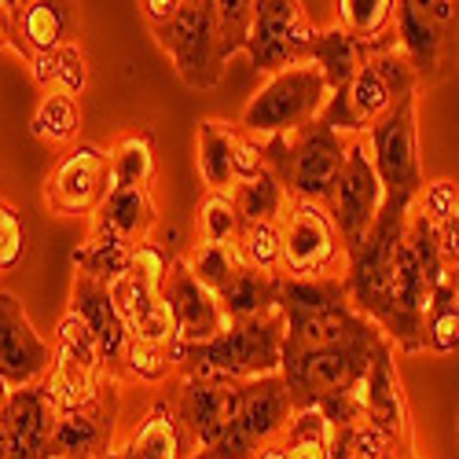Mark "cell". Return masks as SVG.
<instances>
[{"instance_id":"6da1fadb","label":"cell","mask_w":459,"mask_h":459,"mask_svg":"<svg viewBox=\"0 0 459 459\" xmlns=\"http://www.w3.org/2000/svg\"><path fill=\"white\" fill-rule=\"evenodd\" d=\"M408 217L382 210L368 239L350 254L346 287L360 316H368L394 342L397 353H427L423 327L430 309V287L408 247Z\"/></svg>"},{"instance_id":"7a4b0ae2","label":"cell","mask_w":459,"mask_h":459,"mask_svg":"<svg viewBox=\"0 0 459 459\" xmlns=\"http://www.w3.org/2000/svg\"><path fill=\"white\" fill-rule=\"evenodd\" d=\"M386 346H394V342L378 327H368L360 338L342 342V346L283 357L280 375L290 390L294 408L298 411L316 408L327 419V427L360 423L364 419V408H360L364 378H368L375 357Z\"/></svg>"},{"instance_id":"3957f363","label":"cell","mask_w":459,"mask_h":459,"mask_svg":"<svg viewBox=\"0 0 459 459\" xmlns=\"http://www.w3.org/2000/svg\"><path fill=\"white\" fill-rule=\"evenodd\" d=\"M283 334L287 320L283 313H269L257 320H228V327L203 346H173V364L177 375L184 378H264V375H280L283 368Z\"/></svg>"},{"instance_id":"277c9868","label":"cell","mask_w":459,"mask_h":459,"mask_svg":"<svg viewBox=\"0 0 459 459\" xmlns=\"http://www.w3.org/2000/svg\"><path fill=\"white\" fill-rule=\"evenodd\" d=\"M280 313L287 320L283 334V357L342 346V342L360 338L375 327L360 316L350 301L346 276H324V280H283L280 290Z\"/></svg>"},{"instance_id":"5b68a950","label":"cell","mask_w":459,"mask_h":459,"mask_svg":"<svg viewBox=\"0 0 459 459\" xmlns=\"http://www.w3.org/2000/svg\"><path fill=\"white\" fill-rule=\"evenodd\" d=\"M350 140L353 136H342L324 118H316L290 136L264 140V162H269V169L276 173L290 199L327 206L342 177V166H346Z\"/></svg>"},{"instance_id":"8992f818","label":"cell","mask_w":459,"mask_h":459,"mask_svg":"<svg viewBox=\"0 0 459 459\" xmlns=\"http://www.w3.org/2000/svg\"><path fill=\"white\" fill-rule=\"evenodd\" d=\"M419 92L423 89H419V78H415L408 56L401 48H394V52L368 59L357 70L353 82L331 92L320 118L342 136H368L401 100L419 96Z\"/></svg>"},{"instance_id":"52a82bcc","label":"cell","mask_w":459,"mask_h":459,"mask_svg":"<svg viewBox=\"0 0 459 459\" xmlns=\"http://www.w3.org/2000/svg\"><path fill=\"white\" fill-rule=\"evenodd\" d=\"M177 257L180 254H173L155 236L143 247H136L129 273L118 283H110V298L118 305V316L126 320L129 334L140 342H155V346H169V350L177 346V324H173L162 287Z\"/></svg>"},{"instance_id":"ba28073f","label":"cell","mask_w":459,"mask_h":459,"mask_svg":"<svg viewBox=\"0 0 459 459\" xmlns=\"http://www.w3.org/2000/svg\"><path fill=\"white\" fill-rule=\"evenodd\" d=\"M327 100H331V89H327L316 63H301V66L280 70L243 107L239 129L257 136V140L290 136L301 126L316 122L324 114V107H327Z\"/></svg>"},{"instance_id":"9c48e42d","label":"cell","mask_w":459,"mask_h":459,"mask_svg":"<svg viewBox=\"0 0 459 459\" xmlns=\"http://www.w3.org/2000/svg\"><path fill=\"white\" fill-rule=\"evenodd\" d=\"M419 96L401 100L386 118L368 133L371 162L382 180V210L411 213L419 191L427 187L423 159H419V118H415Z\"/></svg>"},{"instance_id":"30bf717a","label":"cell","mask_w":459,"mask_h":459,"mask_svg":"<svg viewBox=\"0 0 459 459\" xmlns=\"http://www.w3.org/2000/svg\"><path fill=\"white\" fill-rule=\"evenodd\" d=\"M397 37L419 89L448 82L459 66V4L455 0H397Z\"/></svg>"},{"instance_id":"8fae6325","label":"cell","mask_w":459,"mask_h":459,"mask_svg":"<svg viewBox=\"0 0 459 459\" xmlns=\"http://www.w3.org/2000/svg\"><path fill=\"white\" fill-rule=\"evenodd\" d=\"M294 415H298V408L290 401L283 375L250 378V382H243V404H239L236 423L221 434L217 445H210L195 459H250L264 445L280 441L287 434V427L294 423Z\"/></svg>"},{"instance_id":"7c38bea8","label":"cell","mask_w":459,"mask_h":459,"mask_svg":"<svg viewBox=\"0 0 459 459\" xmlns=\"http://www.w3.org/2000/svg\"><path fill=\"white\" fill-rule=\"evenodd\" d=\"M283 236V280H324V276H346V243H342L331 213L316 203L290 199L280 217Z\"/></svg>"},{"instance_id":"4fadbf2b","label":"cell","mask_w":459,"mask_h":459,"mask_svg":"<svg viewBox=\"0 0 459 459\" xmlns=\"http://www.w3.org/2000/svg\"><path fill=\"white\" fill-rule=\"evenodd\" d=\"M159 45L169 52L180 82L195 92H210L224 78V41L217 22V0H184L180 15L169 33L159 37Z\"/></svg>"},{"instance_id":"5bb4252c","label":"cell","mask_w":459,"mask_h":459,"mask_svg":"<svg viewBox=\"0 0 459 459\" xmlns=\"http://www.w3.org/2000/svg\"><path fill=\"white\" fill-rule=\"evenodd\" d=\"M110 191V147L78 140L56 159L45 180V206L56 217H92Z\"/></svg>"},{"instance_id":"9a60e30c","label":"cell","mask_w":459,"mask_h":459,"mask_svg":"<svg viewBox=\"0 0 459 459\" xmlns=\"http://www.w3.org/2000/svg\"><path fill=\"white\" fill-rule=\"evenodd\" d=\"M324 210L331 213L342 243H346V254H353L375 228V221L382 213V180H378L375 162H371L368 136L350 140L346 166H342V177H338Z\"/></svg>"},{"instance_id":"2e32d148","label":"cell","mask_w":459,"mask_h":459,"mask_svg":"<svg viewBox=\"0 0 459 459\" xmlns=\"http://www.w3.org/2000/svg\"><path fill=\"white\" fill-rule=\"evenodd\" d=\"M316 37V26L309 22V12L298 0H257V19L247 41V56L254 70L280 74L290 66L309 63V45Z\"/></svg>"},{"instance_id":"e0dca14e","label":"cell","mask_w":459,"mask_h":459,"mask_svg":"<svg viewBox=\"0 0 459 459\" xmlns=\"http://www.w3.org/2000/svg\"><path fill=\"white\" fill-rule=\"evenodd\" d=\"M159 390H166L173 397V404L184 419L191 441L199 445V452H206L210 445L221 441V434L236 423L239 404H243V382L221 378V375H210V378L173 375Z\"/></svg>"},{"instance_id":"ac0fdd59","label":"cell","mask_w":459,"mask_h":459,"mask_svg":"<svg viewBox=\"0 0 459 459\" xmlns=\"http://www.w3.org/2000/svg\"><path fill=\"white\" fill-rule=\"evenodd\" d=\"M118 415H122V382H107L92 401L63 408L48 459H107L118 448L114 445Z\"/></svg>"},{"instance_id":"d6986e66","label":"cell","mask_w":459,"mask_h":459,"mask_svg":"<svg viewBox=\"0 0 459 459\" xmlns=\"http://www.w3.org/2000/svg\"><path fill=\"white\" fill-rule=\"evenodd\" d=\"M360 408H364L368 423H375L382 434H386L404 459H423L419 455V445H415L411 404H408L404 382L397 371V350L394 346H386L375 357V364L364 378V390H360Z\"/></svg>"},{"instance_id":"ffe728a7","label":"cell","mask_w":459,"mask_h":459,"mask_svg":"<svg viewBox=\"0 0 459 459\" xmlns=\"http://www.w3.org/2000/svg\"><path fill=\"white\" fill-rule=\"evenodd\" d=\"M56 346L33 331L22 301L8 290H0V375L12 390L37 386L52 375Z\"/></svg>"},{"instance_id":"44dd1931","label":"cell","mask_w":459,"mask_h":459,"mask_svg":"<svg viewBox=\"0 0 459 459\" xmlns=\"http://www.w3.org/2000/svg\"><path fill=\"white\" fill-rule=\"evenodd\" d=\"M59 423V404L45 382L12 390L4 423H0V459H48L52 434Z\"/></svg>"},{"instance_id":"7402d4cb","label":"cell","mask_w":459,"mask_h":459,"mask_svg":"<svg viewBox=\"0 0 459 459\" xmlns=\"http://www.w3.org/2000/svg\"><path fill=\"white\" fill-rule=\"evenodd\" d=\"M162 294L169 301V313H173V324H177V346H203V342H213L228 327L221 298L213 290H206L195 276L187 273L184 257L173 261Z\"/></svg>"},{"instance_id":"603a6c76","label":"cell","mask_w":459,"mask_h":459,"mask_svg":"<svg viewBox=\"0 0 459 459\" xmlns=\"http://www.w3.org/2000/svg\"><path fill=\"white\" fill-rule=\"evenodd\" d=\"M70 309L82 313V320L89 324L96 346H100V357H103V371L114 382H122V368H126V353H129L133 334H129L126 320L118 316V305H114V298H110V287H103V283H96L82 273H74Z\"/></svg>"},{"instance_id":"cb8c5ba5","label":"cell","mask_w":459,"mask_h":459,"mask_svg":"<svg viewBox=\"0 0 459 459\" xmlns=\"http://www.w3.org/2000/svg\"><path fill=\"white\" fill-rule=\"evenodd\" d=\"M74 41V4L66 0H8V48L26 63Z\"/></svg>"},{"instance_id":"d4e9b609","label":"cell","mask_w":459,"mask_h":459,"mask_svg":"<svg viewBox=\"0 0 459 459\" xmlns=\"http://www.w3.org/2000/svg\"><path fill=\"white\" fill-rule=\"evenodd\" d=\"M199 445L191 441L184 419L166 390L151 401V408L140 415L133 434L110 452V459H195Z\"/></svg>"},{"instance_id":"484cf974","label":"cell","mask_w":459,"mask_h":459,"mask_svg":"<svg viewBox=\"0 0 459 459\" xmlns=\"http://www.w3.org/2000/svg\"><path fill=\"white\" fill-rule=\"evenodd\" d=\"M89 221H92L89 224L92 232H107L129 247H143L147 239H155L162 228L151 187H114L107 203Z\"/></svg>"},{"instance_id":"4316f807","label":"cell","mask_w":459,"mask_h":459,"mask_svg":"<svg viewBox=\"0 0 459 459\" xmlns=\"http://www.w3.org/2000/svg\"><path fill=\"white\" fill-rule=\"evenodd\" d=\"M397 45H371V41H360V37H353L350 30H342V26H327V30H316L313 37V45H309V63L320 66L324 74V82L331 92H338L346 82L357 78V70L382 56V52H394Z\"/></svg>"},{"instance_id":"83f0119b","label":"cell","mask_w":459,"mask_h":459,"mask_svg":"<svg viewBox=\"0 0 459 459\" xmlns=\"http://www.w3.org/2000/svg\"><path fill=\"white\" fill-rule=\"evenodd\" d=\"M236 133L239 126L203 118L195 126V147H199V173L203 184L217 195H232L239 187V169H236Z\"/></svg>"},{"instance_id":"f1b7e54d","label":"cell","mask_w":459,"mask_h":459,"mask_svg":"<svg viewBox=\"0 0 459 459\" xmlns=\"http://www.w3.org/2000/svg\"><path fill=\"white\" fill-rule=\"evenodd\" d=\"M280 290H283V276H269L243 264L217 298L228 320H257L280 309Z\"/></svg>"},{"instance_id":"f546056e","label":"cell","mask_w":459,"mask_h":459,"mask_svg":"<svg viewBox=\"0 0 459 459\" xmlns=\"http://www.w3.org/2000/svg\"><path fill=\"white\" fill-rule=\"evenodd\" d=\"M133 254H136V247L114 239L107 232H92V228H89V236L74 247L70 261H74V273H82V276L110 287V283H118L129 273Z\"/></svg>"},{"instance_id":"4dcf8cb0","label":"cell","mask_w":459,"mask_h":459,"mask_svg":"<svg viewBox=\"0 0 459 459\" xmlns=\"http://www.w3.org/2000/svg\"><path fill=\"white\" fill-rule=\"evenodd\" d=\"M334 26L350 30L360 41L371 45H397V0H338L334 4Z\"/></svg>"},{"instance_id":"1f68e13d","label":"cell","mask_w":459,"mask_h":459,"mask_svg":"<svg viewBox=\"0 0 459 459\" xmlns=\"http://www.w3.org/2000/svg\"><path fill=\"white\" fill-rule=\"evenodd\" d=\"M110 177H114V187H151V180L159 177L155 136H151V129H129L114 140Z\"/></svg>"},{"instance_id":"d6a6232c","label":"cell","mask_w":459,"mask_h":459,"mask_svg":"<svg viewBox=\"0 0 459 459\" xmlns=\"http://www.w3.org/2000/svg\"><path fill=\"white\" fill-rule=\"evenodd\" d=\"M30 133L45 143L56 147H74L82 140V103L78 96L48 89L41 92V103H37L33 118H30Z\"/></svg>"},{"instance_id":"836d02e7","label":"cell","mask_w":459,"mask_h":459,"mask_svg":"<svg viewBox=\"0 0 459 459\" xmlns=\"http://www.w3.org/2000/svg\"><path fill=\"white\" fill-rule=\"evenodd\" d=\"M30 66V78L41 85V92L48 89H59V92H70V96H82L89 89V59L82 52L78 41H70L41 59L26 63Z\"/></svg>"},{"instance_id":"e575fe53","label":"cell","mask_w":459,"mask_h":459,"mask_svg":"<svg viewBox=\"0 0 459 459\" xmlns=\"http://www.w3.org/2000/svg\"><path fill=\"white\" fill-rule=\"evenodd\" d=\"M180 257L187 264V273L195 276L206 290H213V294H221L228 287V280L243 269V257H239L236 243H199L195 239Z\"/></svg>"},{"instance_id":"d590c367","label":"cell","mask_w":459,"mask_h":459,"mask_svg":"<svg viewBox=\"0 0 459 459\" xmlns=\"http://www.w3.org/2000/svg\"><path fill=\"white\" fill-rule=\"evenodd\" d=\"M236 210L243 217V224H264V221H280L290 195L283 191V184L276 180L273 169H264L250 180H239V187L232 191Z\"/></svg>"},{"instance_id":"8d00e7d4","label":"cell","mask_w":459,"mask_h":459,"mask_svg":"<svg viewBox=\"0 0 459 459\" xmlns=\"http://www.w3.org/2000/svg\"><path fill=\"white\" fill-rule=\"evenodd\" d=\"M427 353H455L459 350V280H448L430 294L427 327H423Z\"/></svg>"},{"instance_id":"74e56055","label":"cell","mask_w":459,"mask_h":459,"mask_svg":"<svg viewBox=\"0 0 459 459\" xmlns=\"http://www.w3.org/2000/svg\"><path fill=\"white\" fill-rule=\"evenodd\" d=\"M177 375L173 364V350L169 346H155V342H129L126 353V368H122V386H166V382Z\"/></svg>"},{"instance_id":"f35d334b","label":"cell","mask_w":459,"mask_h":459,"mask_svg":"<svg viewBox=\"0 0 459 459\" xmlns=\"http://www.w3.org/2000/svg\"><path fill=\"white\" fill-rule=\"evenodd\" d=\"M243 264L257 273L280 276L283 269V236H280V221H264V224H243V232L236 239Z\"/></svg>"},{"instance_id":"ab89813d","label":"cell","mask_w":459,"mask_h":459,"mask_svg":"<svg viewBox=\"0 0 459 459\" xmlns=\"http://www.w3.org/2000/svg\"><path fill=\"white\" fill-rule=\"evenodd\" d=\"M243 232V217L236 210L232 195H217L206 191V199L199 206V224H195V239L199 243H236Z\"/></svg>"},{"instance_id":"60d3db41","label":"cell","mask_w":459,"mask_h":459,"mask_svg":"<svg viewBox=\"0 0 459 459\" xmlns=\"http://www.w3.org/2000/svg\"><path fill=\"white\" fill-rule=\"evenodd\" d=\"M287 445V459H331L327 452V419L309 408V411H298L294 423L283 434Z\"/></svg>"},{"instance_id":"b9f144b4","label":"cell","mask_w":459,"mask_h":459,"mask_svg":"<svg viewBox=\"0 0 459 459\" xmlns=\"http://www.w3.org/2000/svg\"><path fill=\"white\" fill-rule=\"evenodd\" d=\"M254 19H257V0H217V22H221V41L228 59L236 52H247Z\"/></svg>"},{"instance_id":"7bdbcfd3","label":"cell","mask_w":459,"mask_h":459,"mask_svg":"<svg viewBox=\"0 0 459 459\" xmlns=\"http://www.w3.org/2000/svg\"><path fill=\"white\" fill-rule=\"evenodd\" d=\"M26 247H30V232H26V217L19 206L4 203L0 206V269H15L26 257Z\"/></svg>"},{"instance_id":"ee69618b","label":"cell","mask_w":459,"mask_h":459,"mask_svg":"<svg viewBox=\"0 0 459 459\" xmlns=\"http://www.w3.org/2000/svg\"><path fill=\"white\" fill-rule=\"evenodd\" d=\"M459 203V184L455 180H427V187L419 191V199H415V213H423L427 221L434 224H445L448 213L455 210Z\"/></svg>"},{"instance_id":"f6af8a7d","label":"cell","mask_w":459,"mask_h":459,"mask_svg":"<svg viewBox=\"0 0 459 459\" xmlns=\"http://www.w3.org/2000/svg\"><path fill=\"white\" fill-rule=\"evenodd\" d=\"M236 169H239V180H250V177L269 169V162H264V140H257L243 129L236 133Z\"/></svg>"},{"instance_id":"bcb514c9","label":"cell","mask_w":459,"mask_h":459,"mask_svg":"<svg viewBox=\"0 0 459 459\" xmlns=\"http://www.w3.org/2000/svg\"><path fill=\"white\" fill-rule=\"evenodd\" d=\"M180 4H184V0H143V4H136L140 8V19L147 22L151 33H155V41H159L162 33L173 30V22L180 15Z\"/></svg>"},{"instance_id":"7dc6e473","label":"cell","mask_w":459,"mask_h":459,"mask_svg":"<svg viewBox=\"0 0 459 459\" xmlns=\"http://www.w3.org/2000/svg\"><path fill=\"white\" fill-rule=\"evenodd\" d=\"M437 236H441V254H445V264L459 276V203L455 210L448 213L445 224H437Z\"/></svg>"},{"instance_id":"c3c4849f","label":"cell","mask_w":459,"mask_h":459,"mask_svg":"<svg viewBox=\"0 0 459 459\" xmlns=\"http://www.w3.org/2000/svg\"><path fill=\"white\" fill-rule=\"evenodd\" d=\"M250 459H287V445H283V437L280 441H273V445H264L261 452H254Z\"/></svg>"},{"instance_id":"681fc988","label":"cell","mask_w":459,"mask_h":459,"mask_svg":"<svg viewBox=\"0 0 459 459\" xmlns=\"http://www.w3.org/2000/svg\"><path fill=\"white\" fill-rule=\"evenodd\" d=\"M8 45V0H0V48Z\"/></svg>"},{"instance_id":"f907efd6","label":"cell","mask_w":459,"mask_h":459,"mask_svg":"<svg viewBox=\"0 0 459 459\" xmlns=\"http://www.w3.org/2000/svg\"><path fill=\"white\" fill-rule=\"evenodd\" d=\"M8 401H12V386L4 382V375H0V423H4V411H8Z\"/></svg>"},{"instance_id":"816d5d0a","label":"cell","mask_w":459,"mask_h":459,"mask_svg":"<svg viewBox=\"0 0 459 459\" xmlns=\"http://www.w3.org/2000/svg\"><path fill=\"white\" fill-rule=\"evenodd\" d=\"M455 437H459V427H455Z\"/></svg>"},{"instance_id":"f5cc1de1","label":"cell","mask_w":459,"mask_h":459,"mask_svg":"<svg viewBox=\"0 0 459 459\" xmlns=\"http://www.w3.org/2000/svg\"><path fill=\"white\" fill-rule=\"evenodd\" d=\"M0 206H4V199H0Z\"/></svg>"},{"instance_id":"db71d44e","label":"cell","mask_w":459,"mask_h":459,"mask_svg":"<svg viewBox=\"0 0 459 459\" xmlns=\"http://www.w3.org/2000/svg\"><path fill=\"white\" fill-rule=\"evenodd\" d=\"M107 459H110V455H107Z\"/></svg>"}]
</instances>
